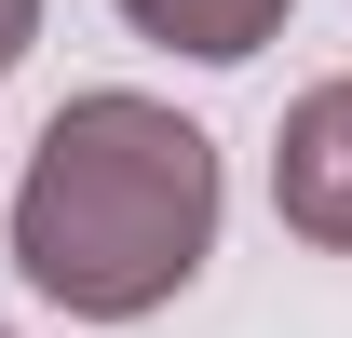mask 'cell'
I'll use <instances>...</instances> for the list:
<instances>
[{"instance_id": "6da1fadb", "label": "cell", "mask_w": 352, "mask_h": 338, "mask_svg": "<svg viewBox=\"0 0 352 338\" xmlns=\"http://www.w3.org/2000/svg\"><path fill=\"white\" fill-rule=\"evenodd\" d=\"M204 244H217L204 122H176L163 95H68L14 190V271L82 325H135L204 271Z\"/></svg>"}, {"instance_id": "7a4b0ae2", "label": "cell", "mask_w": 352, "mask_h": 338, "mask_svg": "<svg viewBox=\"0 0 352 338\" xmlns=\"http://www.w3.org/2000/svg\"><path fill=\"white\" fill-rule=\"evenodd\" d=\"M271 203L298 244H339L352 257V82H311L271 135Z\"/></svg>"}, {"instance_id": "3957f363", "label": "cell", "mask_w": 352, "mask_h": 338, "mask_svg": "<svg viewBox=\"0 0 352 338\" xmlns=\"http://www.w3.org/2000/svg\"><path fill=\"white\" fill-rule=\"evenodd\" d=\"M149 41H176V54H204V68H230V54H258L271 27H285V0H122Z\"/></svg>"}, {"instance_id": "277c9868", "label": "cell", "mask_w": 352, "mask_h": 338, "mask_svg": "<svg viewBox=\"0 0 352 338\" xmlns=\"http://www.w3.org/2000/svg\"><path fill=\"white\" fill-rule=\"evenodd\" d=\"M28 41H41V0H0V68H14Z\"/></svg>"}]
</instances>
